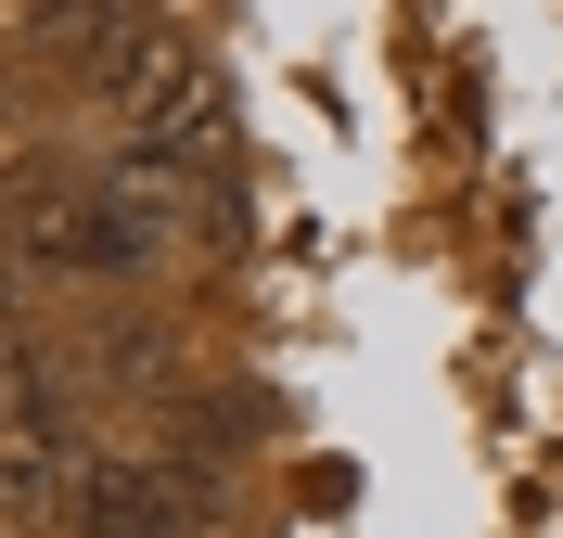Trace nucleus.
<instances>
[{
  "label": "nucleus",
  "instance_id": "1",
  "mask_svg": "<svg viewBox=\"0 0 563 538\" xmlns=\"http://www.w3.org/2000/svg\"><path fill=\"white\" fill-rule=\"evenodd\" d=\"M206 513H218V474H192V462H103V449H77V474H65L77 538H192Z\"/></svg>",
  "mask_w": 563,
  "mask_h": 538
},
{
  "label": "nucleus",
  "instance_id": "2",
  "mask_svg": "<svg viewBox=\"0 0 563 538\" xmlns=\"http://www.w3.org/2000/svg\"><path fill=\"white\" fill-rule=\"evenodd\" d=\"M90 372L129 385V397H154V385H167V333H154V321H115L103 347H90Z\"/></svg>",
  "mask_w": 563,
  "mask_h": 538
}]
</instances>
